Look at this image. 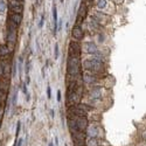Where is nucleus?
<instances>
[{
	"mask_svg": "<svg viewBox=\"0 0 146 146\" xmlns=\"http://www.w3.org/2000/svg\"><path fill=\"white\" fill-rule=\"evenodd\" d=\"M47 96H48V98H50V97H51V92H50V87H47Z\"/></svg>",
	"mask_w": 146,
	"mask_h": 146,
	"instance_id": "obj_25",
	"label": "nucleus"
},
{
	"mask_svg": "<svg viewBox=\"0 0 146 146\" xmlns=\"http://www.w3.org/2000/svg\"><path fill=\"white\" fill-rule=\"evenodd\" d=\"M15 7H23V1L22 0H10L8 1V8L12 10Z\"/></svg>",
	"mask_w": 146,
	"mask_h": 146,
	"instance_id": "obj_11",
	"label": "nucleus"
},
{
	"mask_svg": "<svg viewBox=\"0 0 146 146\" xmlns=\"http://www.w3.org/2000/svg\"><path fill=\"white\" fill-rule=\"evenodd\" d=\"M88 15V5H87L85 0H83L81 3L80 7H78L77 11V16H76V21H75V25L76 26H81V23L84 21V19L87 18Z\"/></svg>",
	"mask_w": 146,
	"mask_h": 146,
	"instance_id": "obj_2",
	"label": "nucleus"
},
{
	"mask_svg": "<svg viewBox=\"0 0 146 146\" xmlns=\"http://www.w3.org/2000/svg\"><path fill=\"white\" fill-rule=\"evenodd\" d=\"M115 3H116V4H123L124 0H115Z\"/></svg>",
	"mask_w": 146,
	"mask_h": 146,
	"instance_id": "obj_30",
	"label": "nucleus"
},
{
	"mask_svg": "<svg viewBox=\"0 0 146 146\" xmlns=\"http://www.w3.org/2000/svg\"><path fill=\"white\" fill-rule=\"evenodd\" d=\"M0 90L7 92V90H8V78H0Z\"/></svg>",
	"mask_w": 146,
	"mask_h": 146,
	"instance_id": "obj_15",
	"label": "nucleus"
},
{
	"mask_svg": "<svg viewBox=\"0 0 146 146\" xmlns=\"http://www.w3.org/2000/svg\"><path fill=\"white\" fill-rule=\"evenodd\" d=\"M81 50H82V46L77 40L69 42V56L70 57H81Z\"/></svg>",
	"mask_w": 146,
	"mask_h": 146,
	"instance_id": "obj_3",
	"label": "nucleus"
},
{
	"mask_svg": "<svg viewBox=\"0 0 146 146\" xmlns=\"http://www.w3.org/2000/svg\"><path fill=\"white\" fill-rule=\"evenodd\" d=\"M4 76V64L3 62H0V78H3Z\"/></svg>",
	"mask_w": 146,
	"mask_h": 146,
	"instance_id": "obj_22",
	"label": "nucleus"
},
{
	"mask_svg": "<svg viewBox=\"0 0 146 146\" xmlns=\"http://www.w3.org/2000/svg\"><path fill=\"white\" fill-rule=\"evenodd\" d=\"M71 137H73L74 140V146H84L85 144V133L84 131H77L71 133Z\"/></svg>",
	"mask_w": 146,
	"mask_h": 146,
	"instance_id": "obj_5",
	"label": "nucleus"
},
{
	"mask_svg": "<svg viewBox=\"0 0 146 146\" xmlns=\"http://www.w3.org/2000/svg\"><path fill=\"white\" fill-rule=\"evenodd\" d=\"M73 38H75V40L80 41L83 39V29L81 28V26H74L73 28Z\"/></svg>",
	"mask_w": 146,
	"mask_h": 146,
	"instance_id": "obj_7",
	"label": "nucleus"
},
{
	"mask_svg": "<svg viewBox=\"0 0 146 146\" xmlns=\"http://www.w3.org/2000/svg\"><path fill=\"white\" fill-rule=\"evenodd\" d=\"M4 64V76L5 78H10L11 74H12V68H11L10 62H3Z\"/></svg>",
	"mask_w": 146,
	"mask_h": 146,
	"instance_id": "obj_13",
	"label": "nucleus"
},
{
	"mask_svg": "<svg viewBox=\"0 0 146 146\" xmlns=\"http://www.w3.org/2000/svg\"><path fill=\"white\" fill-rule=\"evenodd\" d=\"M15 74H16V62L13 63V76H15Z\"/></svg>",
	"mask_w": 146,
	"mask_h": 146,
	"instance_id": "obj_26",
	"label": "nucleus"
},
{
	"mask_svg": "<svg viewBox=\"0 0 146 146\" xmlns=\"http://www.w3.org/2000/svg\"><path fill=\"white\" fill-rule=\"evenodd\" d=\"M57 101H58V102L61 101V91H60V90L57 91Z\"/></svg>",
	"mask_w": 146,
	"mask_h": 146,
	"instance_id": "obj_28",
	"label": "nucleus"
},
{
	"mask_svg": "<svg viewBox=\"0 0 146 146\" xmlns=\"http://www.w3.org/2000/svg\"><path fill=\"white\" fill-rule=\"evenodd\" d=\"M93 20L96 21V22L98 23V25H101V23H104L106 21V15L105 14H103V13H96L95 15H93Z\"/></svg>",
	"mask_w": 146,
	"mask_h": 146,
	"instance_id": "obj_10",
	"label": "nucleus"
},
{
	"mask_svg": "<svg viewBox=\"0 0 146 146\" xmlns=\"http://www.w3.org/2000/svg\"><path fill=\"white\" fill-rule=\"evenodd\" d=\"M53 20H54V34H56V32H57L58 29V25H57V8H56V6L54 5L53 6Z\"/></svg>",
	"mask_w": 146,
	"mask_h": 146,
	"instance_id": "obj_12",
	"label": "nucleus"
},
{
	"mask_svg": "<svg viewBox=\"0 0 146 146\" xmlns=\"http://www.w3.org/2000/svg\"><path fill=\"white\" fill-rule=\"evenodd\" d=\"M16 28L18 26L14 22L8 20V27H7V35H6V41L10 48H13V46L16 42Z\"/></svg>",
	"mask_w": 146,
	"mask_h": 146,
	"instance_id": "obj_1",
	"label": "nucleus"
},
{
	"mask_svg": "<svg viewBox=\"0 0 146 146\" xmlns=\"http://www.w3.org/2000/svg\"><path fill=\"white\" fill-rule=\"evenodd\" d=\"M88 144L90 146H97L98 145V141H97V139H95V137H91V139H89Z\"/></svg>",
	"mask_w": 146,
	"mask_h": 146,
	"instance_id": "obj_21",
	"label": "nucleus"
},
{
	"mask_svg": "<svg viewBox=\"0 0 146 146\" xmlns=\"http://www.w3.org/2000/svg\"><path fill=\"white\" fill-rule=\"evenodd\" d=\"M84 49L87 50V53H90V54H96L98 51V48L96 47V45L93 42H87L84 43Z\"/></svg>",
	"mask_w": 146,
	"mask_h": 146,
	"instance_id": "obj_8",
	"label": "nucleus"
},
{
	"mask_svg": "<svg viewBox=\"0 0 146 146\" xmlns=\"http://www.w3.org/2000/svg\"><path fill=\"white\" fill-rule=\"evenodd\" d=\"M10 21L14 22L16 26H19L22 22V14H18V13H11L10 14Z\"/></svg>",
	"mask_w": 146,
	"mask_h": 146,
	"instance_id": "obj_9",
	"label": "nucleus"
},
{
	"mask_svg": "<svg viewBox=\"0 0 146 146\" xmlns=\"http://www.w3.org/2000/svg\"><path fill=\"white\" fill-rule=\"evenodd\" d=\"M10 50H8V47L7 46H0V57H6L8 55Z\"/></svg>",
	"mask_w": 146,
	"mask_h": 146,
	"instance_id": "obj_16",
	"label": "nucleus"
},
{
	"mask_svg": "<svg viewBox=\"0 0 146 146\" xmlns=\"http://www.w3.org/2000/svg\"><path fill=\"white\" fill-rule=\"evenodd\" d=\"M11 13H18V14H22L23 12V7H15V8H12L10 10Z\"/></svg>",
	"mask_w": 146,
	"mask_h": 146,
	"instance_id": "obj_20",
	"label": "nucleus"
},
{
	"mask_svg": "<svg viewBox=\"0 0 146 146\" xmlns=\"http://www.w3.org/2000/svg\"><path fill=\"white\" fill-rule=\"evenodd\" d=\"M43 23H45V15L41 16V20H40V22H39V28H42Z\"/></svg>",
	"mask_w": 146,
	"mask_h": 146,
	"instance_id": "obj_23",
	"label": "nucleus"
},
{
	"mask_svg": "<svg viewBox=\"0 0 146 146\" xmlns=\"http://www.w3.org/2000/svg\"><path fill=\"white\" fill-rule=\"evenodd\" d=\"M108 5V0H97V7L99 10H104Z\"/></svg>",
	"mask_w": 146,
	"mask_h": 146,
	"instance_id": "obj_18",
	"label": "nucleus"
},
{
	"mask_svg": "<svg viewBox=\"0 0 146 146\" xmlns=\"http://www.w3.org/2000/svg\"><path fill=\"white\" fill-rule=\"evenodd\" d=\"M69 117H71V118L75 119L76 125H77V127L80 128L81 131H85L87 128H88L89 122H88V119H87L85 116H71L70 115Z\"/></svg>",
	"mask_w": 146,
	"mask_h": 146,
	"instance_id": "obj_4",
	"label": "nucleus"
},
{
	"mask_svg": "<svg viewBox=\"0 0 146 146\" xmlns=\"http://www.w3.org/2000/svg\"><path fill=\"white\" fill-rule=\"evenodd\" d=\"M89 96H90L91 98H99L101 97V88H98V87H96V88H93L92 90L89 92Z\"/></svg>",
	"mask_w": 146,
	"mask_h": 146,
	"instance_id": "obj_14",
	"label": "nucleus"
},
{
	"mask_svg": "<svg viewBox=\"0 0 146 146\" xmlns=\"http://www.w3.org/2000/svg\"><path fill=\"white\" fill-rule=\"evenodd\" d=\"M20 126H21V124L18 123V126H16V132H15V134H16V136H18L19 132H20Z\"/></svg>",
	"mask_w": 146,
	"mask_h": 146,
	"instance_id": "obj_27",
	"label": "nucleus"
},
{
	"mask_svg": "<svg viewBox=\"0 0 146 146\" xmlns=\"http://www.w3.org/2000/svg\"><path fill=\"white\" fill-rule=\"evenodd\" d=\"M60 1H61V3H63V1H64V0H60Z\"/></svg>",
	"mask_w": 146,
	"mask_h": 146,
	"instance_id": "obj_32",
	"label": "nucleus"
},
{
	"mask_svg": "<svg viewBox=\"0 0 146 146\" xmlns=\"http://www.w3.org/2000/svg\"><path fill=\"white\" fill-rule=\"evenodd\" d=\"M49 146H54V145H53V143H50V144H49Z\"/></svg>",
	"mask_w": 146,
	"mask_h": 146,
	"instance_id": "obj_31",
	"label": "nucleus"
},
{
	"mask_svg": "<svg viewBox=\"0 0 146 146\" xmlns=\"http://www.w3.org/2000/svg\"><path fill=\"white\" fill-rule=\"evenodd\" d=\"M6 98H7V92H6V91L0 90V105H1V106L5 105Z\"/></svg>",
	"mask_w": 146,
	"mask_h": 146,
	"instance_id": "obj_17",
	"label": "nucleus"
},
{
	"mask_svg": "<svg viewBox=\"0 0 146 146\" xmlns=\"http://www.w3.org/2000/svg\"><path fill=\"white\" fill-rule=\"evenodd\" d=\"M22 141H23V139H19V141H18V144H16V146H21V145H22Z\"/></svg>",
	"mask_w": 146,
	"mask_h": 146,
	"instance_id": "obj_29",
	"label": "nucleus"
},
{
	"mask_svg": "<svg viewBox=\"0 0 146 146\" xmlns=\"http://www.w3.org/2000/svg\"><path fill=\"white\" fill-rule=\"evenodd\" d=\"M7 7H8V5H6L5 1H4V0H0V13L6 12Z\"/></svg>",
	"mask_w": 146,
	"mask_h": 146,
	"instance_id": "obj_19",
	"label": "nucleus"
},
{
	"mask_svg": "<svg viewBox=\"0 0 146 146\" xmlns=\"http://www.w3.org/2000/svg\"><path fill=\"white\" fill-rule=\"evenodd\" d=\"M55 58L58 57V45H55V56H54Z\"/></svg>",
	"mask_w": 146,
	"mask_h": 146,
	"instance_id": "obj_24",
	"label": "nucleus"
},
{
	"mask_svg": "<svg viewBox=\"0 0 146 146\" xmlns=\"http://www.w3.org/2000/svg\"><path fill=\"white\" fill-rule=\"evenodd\" d=\"M83 81L85 82V83H89V84H92L95 83L96 81H97V74L95 73H85L83 75Z\"/></svg>",
	"mask_w": 146,
	"mask_h": 146,
	"instance_id": "obj_6",
	"label": "nucleus"
}]
</instances>
